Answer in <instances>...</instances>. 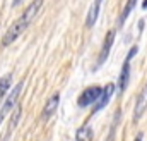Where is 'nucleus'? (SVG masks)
<instances>
[{
  "instance_id": "2",
  "label": "nucleus",
  "mask_w": 147,
  "mask_h": 141,
  "mask_svg": "<svg viewBox=\"0 0 147 141\" xmlns=\"http://www.w3.org/2000/svg\"><path fill=\"white\" fill-rule=\"evenodd\" d=\"M21 91H22V84L19 83V84H17V86L10 91V95L5 98V102L0 105V124H2V120L5 119V115L9 114V110H10L12 107H16V102H17V98H19Z\"/></svg>"
},
{
  "instance_id": "4",
  "label": "nucleus",
  "mask_w": 147,
  "mask_h": 141,
  "mask_svg": "<svg viewBox=\"0 0 147 141\" xmlns=\"http://www.w3.org/2000/svg\"><path fill=\"white\" fill-rule=\"evenodd\" d=\"M101 88L99 86H92V88H87L82 95H80V98H79V105L80 107H87V105H92V103H96L98 102V98H99V95H101Z\"/></svg>"
},
{
  "instance_id": "9",
  "label": "nucleus",
  "mask_w": 147,
  "mask_h": 141,
  "mask_svg": "<svg viewBox=\"0 0 147 141\" xmlns=\"http://www.w3.org/2000/svg\"><path fill=\"white\" fill-rule=\"evenodd\" d=\"M101 2H103V0H94L91 10L87 12V17H86V26H87V28L94 26V23H96V19H98V16H99V10H101Z\"/></svg>"
},
{
  "instance_id": "11",
  "label": "nucleus",
  "mask_w": 147,
  "mask_h": 141,
  "mask_svg": "<svg viewBox=\"0 0 147 141\" xmlns=\"http://www.w3.org/2000/svg\"><path fill=\"white\" fill-rule=\"evenodd\" d=\"M92 136H94V133H92V129L87 127V126L80 127V129L77 131V134H75L77 141H92Z\"/></svg>"
},
{
  "instance_id": "16",
  "label": "nucleus",
  "mask_w": 147,
  "mask_h": 141,
  "mask_svg": "<svg viewBox=\"0 0 147 141\" xmlns=\"http://www.w3.org/2000/svg\"><path fill=\"white\" fill-rule=\"evenodd\" d=\"M144 9H147V0H144V5H142Z\"/></svg>"
},
{
  "instance_id": "5",
  "label": "nucleus",
  "mask_w": 147,
  "mask_h": 141,
  "mask_svg": "<svg viewBox=\"0 0 147 141\" xmlns=\"http://www.w3.org/2000/svg\"><path fill=\"white\" fill-rule=\"evenodd\" d=\"M113 43H115V29H111L110 33L106 35V38H105L103 50L99 52V57H98V62H96V69L106 62V59H108V55H110V50H111V47H113Z\"/></svg>"
},
{
  "instance_id": "12",
  "label": "nucleus",
  "mask_w": 147,
  "mask_h": 141,
  "mask_svg": "<svg viewBox=\"0 0 147 141\" xmlns=\"http://www.w3.org/2000/svg\"><path fill=\"white\" fill-rule=\"evenodd\" d=\"M135 5H137V0H127V3H125V7H123V10H121V16H120V24H123V23L127 21L128 14L134 10Z\"/></svg>"
},
{
  "instance_id": "14",
  "label": "nucleus",
  "mask_w": 147,
  "mask_h": 141,
  "mask_svg": "<svg viewBox=\"0 0 147 141\" xmlns=\"http://www.w3.org/2000/svg\"><path fill=\"white\" fill-rule=\"evenodd\" d=\"M21 2H22V0H14V2H12V7H17Z\"/></svg>"
},
{
  "instance_id": "15",
  "label": "nucleus",
  "mask_w": 147,
  "mask_h": 141,
  "mask_svg": "<svg viewBox=\"0 0 147 141\" xmlns=\"http://www.w3.org/2000/svg\"><path fill=\"white\" fill-rule=\"evenodd\" d=\"M135 141H142V134H139V136L135 138Z\"/></svg>"
},
{
  "instance_id": "7",
  "label": "nucleus",
  "mask_w": 147,
  "mask_h": 141,
  "mask_svg": "<svg viewBox=\"0 0 147 141\" xmlns=\"http://www.w3.org/2000/svg\"><path fill=\"white\" fill-rule=\"evenodd\" d=\"M58 103H60V95H53L51 98H48V102H46V105L43 108V114H41V119L43 120H48L55 112H57V108H58Z\"/></svg>"
},
{
  "instance_id": "13",
  "label": "nucleus",
  "mask_w": 147,
  "mask_h": 141,
  "mask_svg": "<svg viewBox=\"0 0 147 141\" xmlns=\"http://www.w3.org/2000/svg\"><path fill=\"white\" fill-rule=\"evenodd\" d=\"M10 81H12V74H7L0 79V97H3L5 91L10 88Z\"/></svg>"
},
{
  "instance_id": "3",
  "label": "nucleus",
  "mask_w": 147,
  "mask_h": 141,
  "mask_svg": "<svg viewBox=\"0 0 147 141\" xmlns=\"http://www.w3.org/2000/svg\"><path fill=\"white\" fill-rule=\"evenodd\" d=\"M135 53H137V47H134V48L130 50L127 60L123 62L121 74H120V79H118V90H120V91H123V90L127 88V84H128V77H130V60H132V57H134Z\"/></svg>"
},
{
  "instance_id": "1",
  "label": "nucleus",
  "mask_w": 147,
  "mask_h": 141,
  "mask_svg": "<svg viewBox=\"0 0 147 141\" xmlns=\"http://www.w3.org/2000/svg\"><path fill=\"white\" fill-rule=\"evenodd\" d=\"M41 5H43V0H34V2H31L29 5H28V9L22 12V16L7 29V33L5 36L2 38V45L3 47H7V45H10L16 38H19V35H22L24 33V29L31 24V21L36 17L38 10L41 9Z\"/></svg>"
},
{
  "instance_id": "8",
  "label": "nucleus",
  "mask_w": 147,
  "mask_h": 141,
  "mask_svg": "<svg viewBox=\"0 0 147 141\" xmlns=\"http://www.w3.org/2000/svg\"><path fill=\"white\" fill-rule=\"evenodd\" d=\"M113 91H115V84H108V86L101 91V95H99V98H98V102H96V107H94V112H98L99 108H103V107L110 102Z\"/></svg>"
},
{
  "instance_id": "6",
  "label": "nucleus",
  "mask_w": 147,
  "mask_h": 141,
  "mask_svg": "<svg viewBox=\"0 0 147 141\" xmlns=\"http://www.w3.org/2000/svg\"><path fill=\"white\" fill-rule=\"evenodd\" d=\"M146 108H147V84L142 88V91H140V95H139V98H137V102H135L134 119L139 120V119L142 117V114L146 112Z\"/></svg>"
},
{
  "instance_id": "10",
  "label": "nucleus",
  "mask_w": 147,
  "mask_h": 141,
  "mask_svg": "<svg viewBox=\"0 0 147 141\" xmlns=\"http://www.w3.org/2000/svg\"><path fill=\"white\" fill-rule=\"evenodd\" d=\"M21 114H22V110H21V105L19 107H14V112H12V117H10V122H9V133L2 138V141H7V136L17 127V122H19V119H21Z\"/></svg>"
}]
</instances>
